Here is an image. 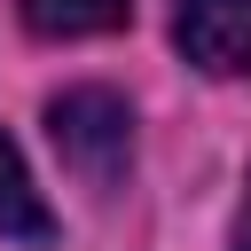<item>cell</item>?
I'll return each instance as SVG.
<instances>
[{"label":"cell","mask_w":251,"mask_h":251,"mask_svg":"<svg viewBox=\"0 0 251 251\" xmlns=\"http://www.w3.org/2000/svg\"><path fill=\"white\" fill-rule=\"evenodd\" d=\"M133 16V0H24V24L39 39H94V31H118Z\"/></svg>","instance_id":"obj_3"},{"label":"cell","mask_w":251,"mask_h":251,"mask_svg":"<svg viewBox=\"0 0 251 251\" xmlns=\"http://www.w3.org/2000/svg\"><path fill=\"white\" fill-rule=\"evenodd\" d=\"M173 39H180L188 63H204L220 78H243L251 71V0H180Z\"/></svg>","instance_id":"obj_2"},{"label":"cell","mask_w":251,"mask_h":251,"mask_svg":"<svg viewBox=\"0 0 251 251\" xmlns=\"http://www.w3.org/2000/svg\"><path fill=\"white\" fill-rule=\"evenodd\" d=\"M0 235H16V243H47L55 235V220H47V204H39V188H31V173H24L8 133H0Z\"/></svg>","instance_id":"obj_4"},{"label":"cell","mask_w":251,"mask_h":251,"mask_svg":"<svg viewBox=\"0 0 251 251\" xmlns=\"http://www.w3.org/2000/svg\"><path fill=\"white\" fill-rule=\"evenodd\" d=\"M235 251H251V196H243V220H235Z\"/></svg>","instance_id":"obj_5"},{"label":"cell","mask_w":251,"mask_h":251,"mask_svg":"<svg viewBox=\"0 0 251 251\" xmlns=\"http://www.w3.org/2000/svg\"><path fill=\"white\" fill-rule=\"evenodd\" d=\"M47 133H55L63 165H71V173H86L94 188H110V180L126 173L133 118H126V102H118V94H102V86H71V94H55V102H47Z\"/></svg>","instance_id":"obj_1"}]
</instances>
